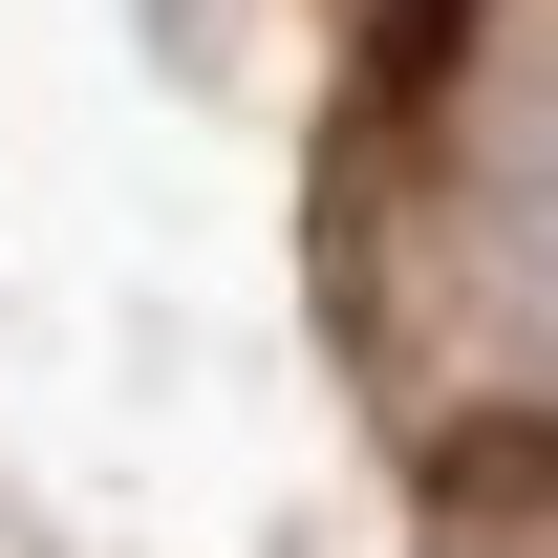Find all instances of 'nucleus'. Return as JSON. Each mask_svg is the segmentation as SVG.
<instances>
[]
</instances>
